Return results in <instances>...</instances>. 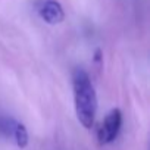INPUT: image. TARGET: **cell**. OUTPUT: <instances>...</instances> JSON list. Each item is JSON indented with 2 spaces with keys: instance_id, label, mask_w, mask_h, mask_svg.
Wrapping results in <instances>:
<instances>
[{
  "instance_id": "6da1fadb",
  "label": "cell",
  "mask_w": 150,
  "mask_h": 150,
  "mask_svg": "<svg viewBox=\"0 0 150 150\" xmlns=\"http://www.w3.org/2000/svg\"><path fill=\"white\" fill-rule=\"evenodd\" d=\"M72 90L78 121L84 128H91L97 112V94L88 74L83 68L72 71Z\"/></svg>"
},
{
  "instance_id": "7a4b0ae2",
  "label": "cell",
  "mask_w": 150,
  "mask_h": 150,
  "mask_svg": "<svg viewBox=\"0 0 150 150\" xmlns=\"http://www.w3.org/2000/svg\"><path fill=\"white\" fill-rule=\"evenodd\" d=\"M34 9L38 13V16L50 25L60 24L65 19L63 8L57 0H35Z\"/></svg>"
},
{
  "instance_id": "3957f363",
  "label": "cell",
  "mask_w": 150,
  "mask_h": 150,
  "mask_svg": "<svg viewBox=\"0 0 150 150\" xmlns=\"http://www.w3.org/2000/svg\"><path fill=\"white\" fill-rule=\"evenodd\" d=\"M121 125H122V112L119 109H112L106 115V118H105V121H103V124L99 129L100 144L112 143L118 137V134L121 131Z\"/></svg>"
},
{
  "instance_id": "277c9868",
  "label": "cell",
  "mask_w": 150,
  "mask_h": 150,
  "mask_svg": "<svg viewBox=\"0 0 150 150\" xmlns=\"http://www.w3.org/2000/svg\"><path fill=\"white\" fill-rule=\"evenodd\" d=\"M12 137L15 138L18 147H21V149L27 147V144H28V132H27L25 125H22L21 122H16L15 128H13V132H12Z\"/></svg>"
}]
</instances>
